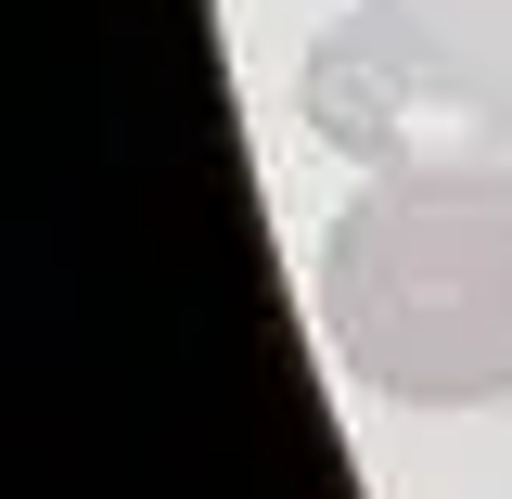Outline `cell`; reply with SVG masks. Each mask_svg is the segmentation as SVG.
<instances>
[{
  "label": "cell",
  "mask_w": 512,
  "mask_h": 499,
  "mask_svg": "<svg viewBox=\"0 0 512 499\" xmlns=\"http://www.w3.org/2000/svg\"><path fill=\"white\" fill-rule=\"evenodd\" d=\"M320 333L410 410L512 397V154L372 167L320 218Z\"/></svg>",
  "instance_id": "cell-1"
},
{
  "label": "cell",
  "mask_w": 512,
  "mask_h": 499,
  "mask_svg": "<svg viewBox=\"0 0 512 499\" xmlns=\"http://www.w3.org/2000/svg\"><path fill=\"white\" fill-rule=\"evenodd\" d=\"M295 103L359 167L512 154V0H359L308 39Z\"/></svg>",
  "instance_id": "cell-2"
}]
</instances>
